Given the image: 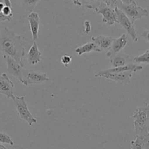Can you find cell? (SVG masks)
<instances>
[{"label":"cell","mask_w":149,"mask_h":149,"mask_svg":"<svg viewBox=\"0 0 149 149\" xmlns=\"http://www.w3.org/2000/svg\"><path fill=\"white\" fill-rule=\"evenodd\" d=\"M23 42V36L16 34L8 28H3L0 31V51L4 55L11 57L19 63L24 65L23 57L26 50Z\"/></svg>","instance_id":"cell-1"},{"label":"cell","mask_w":149,"mask_h":149,"mask_svg":"<svg viewBox=\"0 0 149 149\" xmlns=\"http://www.w3.org/2000/svg\"><path fill=\"white\" fill-rule=\"evenodd\" d=\"M77 5H83L88 9L95 10L97 14L102 15V22L109 26L118 23V17L114 9L108 7L103 1H72Z\"/></svg>","instance_id":"cell-2"},{"label":"cell","mask_w":149,"mask_h":149,"mask_svg":"<svg viewBox=\"0 0 149 149\" xmlns=\"http://www.w3.org/2000/svg\"><path fill=\"white\" fill-rule=\"evenodd\" d=\"M118 9L123 12L134 24L136 20L148 16V10L137 5L133 0H120Z\"/></svg>","instance_id":"cell-3"},{"label":"cell","mask_w":149,"mask_h":149,"mask_svg":"<svg viewBox=\"0 0 149 149\" xmlns=\"http://www.w3.org/2000/svg\"><path fill=\"white\" fill-rule=\"evenodd\" d=\"M12 100H13V103L15 106L18 116L20 119H23L25 122H27L29 126H32V125L37 122L36 118L29 111L27 103L23 96H20V97L14 96Z\"/></svg>","instance_id":"cell-4"},{"label":"cell","mask_w":149,"mask_h":149,"mask_svg":"<svg viewBox=\"0 0 149 149\" xmlns=\"http://www.w3.org/2000/svg\"><path fill=\"white\" fill-rule=\"evenodd\" d=\"M134 132L136 135H145L148 132L147 113L143 106L139 107L134 111L132 116Z\"/></svg>","instance_id":"cell-5"},{"label":"cell","mask_w":149,"mask_h":149,"mask_svg":"<svg viewBox=\"0 0 149 149\" xmlns=\"http://www.w3.org/2000/svg\"><path fill=\"white\" fill-rule=\"evenodd\" d=\"M51 81V79L45 73L38 72L34 70L23 68V83L24 85L42 84L43 82Z\"/></svg>","instance_id":"cell-6"},{"label":"cell","mask_w":149,"mask_h":149,"mask_svg":"<svg viewBox=\"0 0 149 149\" xmlns=\"http://www.w3.org/2000/svg\"><path fill=\"white\" fill-rule=\"evenodd\" d=\"M115 10L117 14V17H118V23L121 25L122 27L127 31L129 35L131 36V39L134 42H137L138 41V36H137V32L134 29V24L130 21L129 19L126 16V15L121 10L118 8H115Z\"/></svg>","instance_id":"cell-7"},{"label":"cell","mask_w":149,"mask_h":149,"mask_svg":"<svg viewBox=\"0 0 149 149\" xmlns=\"http://www.w3.org/2000/svg\"><path fill=\"white\" fill-rule=\"evenodd\" d=\"M3 58L7 63V72L23 83V70L24 68V65H21L13 58L7 55H3Z\"/></svg>","instance_id":"cell-8"},{"label":"cell","mask_w":149,"mask_h":149,"mask_svg":"<svg viewBox=\"0 0 149 149\" xmlns=\"http://www.w3.org/2000/svg\"><path fill=\"white\" fill-rule=\"evenodd\" d=\"M15 84L6 73H2L0 75V94L4 95L8 99H13L14 97L13 89Z\"/></svg>","instance_id":"cell-9"},{"label":"cell","mask_w":149,"mask_h":149,"mask_svg":"<svg viewBox=\"0 0 149 149\" xmlns=\"http://www.w3.org/2000/svg\"><path fill=\"white\" fill-rule=\"evenodd\" d=\"M133 73H134V71H132L121 73H112V74H105V75L101 76L100 78H105L108 79L112 80L118 84L124 85V84H130Z\"/></svg>","instance_id":"cell-10"},{"label":"cell","mask_w":149,"mask_h":149,"mask_svg":"<svg viewBox=\"0 0 149 149\" xmlns=\"http://www.w3.org/2000/svg\"><path fill=\"white\" fill-rule=\"evenodd\" d=\"M143 66L142 65H138L137 64L131 63L129 65H124V66H120L116 67V68H108L105 70H102V71H99L96 74H95V77H99L100 78L101 76L105 75V74H112V73H121V72H125V71H132L134 72H137V71H140L143 69Z\"/></svg>","instance_id":"cell-11"},{"label":"cell","mask_w":149,"mask_h":149,"mask_svg":"<svg viewBox=\"0 0 149 149\" xmlns=\"http://www.w3.org/2000/svg\"><path fill=\"white\" fill-rule=\"evenodd\" d=\"M127 42H128V39H127V36L125 33H123L121 36L116 38V39L114 38L110 49L106 52V55L108 58H110L112 55H115L122 52L124 48L127 45Z\"/></svg>","instance_id":"cell-12"},{"label":"cell","mask_w":149,"mask_h":149,"mask_svg":"<svg viewBox=\"0 0 149 149\" xmlns=\"http://www.w3.org/2000/svg\"><path fill=\"white\" fill-rule=\"evenodd\" d=\"M133 58L131 55L125 54L124 52H121L110 58V61L112 64V68L124 66L132 63Z\"/></svg>","instance_id":"cell-13"},{"label":"cell","mask_w":149,"mask_h":149,"mask_svg":"<svg viewBox=\"0 0 149 149\" xmlns=\"http://www.w3.org/2000/svg\"><path fill=\"white\" fill-rule=\"evenodd\" d=\"M27 19L32 32V39L34 42H36L38 39V33H39V15L37 13L31 12L28 15Z\"/></svg>","instance_id":"cell-14"},{"label":"cell","mask_w":149,"mask_h":149,"mask_svg":"<svg viewBox=\"0 0 149 149\" xmlns=\"http://www.w3.org/2000/svg\"><path fill=\"white\" fill-rule=\"evenodd\" d=\"M113 39L114 38L112 36H103V35H99L91 37L92 42L100 49L101 51H109Z\"/></svg>","instance_id":"cell-15"},{"label":"cell","mask_w":149,"mask_h":149,"mask_svg":"<svg viewBox=\"0 0 149 149\" xmlns=\"http://www.w3.org/2000/svg\"><path fill=\"white\" fill-rule=\"evenodd\" d=\"M42 60V52L38 48L37 43L34 42L33 45L29 49L27 55V61L31 65H36Z\"/></svg>","instance_id":"cell-16"},{"label":"cell","mask_w":149,"mask_h":149,"mask_svg":"<svg viewBox=\"0 0 149 149\" xmlns=\"http://www.w3.org/2000/svg\"><path fill=\"white\" fill-rule=\"evenodd\" d=\"M91 52H101L100 49L93 42H87V43L84 44L82 46L78 47L75 49V52L79 56Z\"/></svg>","instance_id":"cell-17"},{"label":"cell","mask_w":149,"mask_h":149,"mask_svg":"<svg viewBox=\"0 0 149 149\" xmlns=\"http://www.w3.org/2000/svg\"><path fill=\"white\" fill-rule=\"evenodd\" d=\"M133 61L137 64H149V49L142 55L134 57Z\"/></svg>","instance_id":"cell-18"},{"label":"cell","mask_w":149,"mask_h":149,"mask_svg":"<svg viewBox=\"0 0 149 149\" xmlns=\"http://www.w3.org/2000/svg\"><path fill=\"white\" fill-rule=\"evenodd\" d=\"M144 138L143 135H136V138L131 141V149H143Z\"/></svg>","instance_id":"cell-19"},{"label":"cell","mask_w":149,"mask_h":149,"mask_svg":"<svg viewBox=\"0 0 149 149\" xmlns=\"http://www.w3.org/2000/svg\"><path fill=\"white\" fill-rule=\"evenodd\" d=\"M2 14L4 15L5 17H9V18L13 19V8H12V4L10 1L9 0H5V6L2 10Z\"/></svg>","instance_id":"cell-20"},{"label":"cell","mask_w":149,"mask_h":149,"mask_svg":"<svg viewBox=\"0 0 149 149\" xmlns=\"http://www.w3.org/2000/svg\"><path fill=\"white\" fill-rule=\"evenodd\" d=\"M0 143L8 144L12 146H14V142L12 138L7 134L4 133V132H0Z\"/></svg>","instance_id":"cell-21"},{"label":"cell","mask_w":149,"mask_h":149,"mask_svg":"<svg viewBox=\"0 0 149 149\" xmlns=\"http://www.w3.org/2000/svg\"><path fill=\"white\" fill-rule=\"evenodd\" d=\"M23 1V5L25 7H27L26 10H28V7H30V10H32L33 8H34V7L36 6V4H37L39 1Z\"/></svg>","instance_id":"cell-22"},{"label":"cell","mask_w":149,"mask_h":149,"mask_svg":"<svg viewBox=\"0 0 149 149\" xmlns=\"http://www.w3.org/2000/svg\"><path fill=\"white\" fill-rule=\"evenodd\" d=\"M61 61L62 63V64H64L65 66H67L68 65H70L72 62V57L70 55H63L61 58Z\"/></svg>","instance_id":"cell-23"},{"label":"cell","mask_w":149,"mask_h":149,"mask_svg":"<svg viewBox=\"0 0 149 149\" xmlns=\"http://www.w3.org/2000/svg\"><path fill=\"white\" fill-rule=\"evenodd\" d=\"M84 32L86 34H89L91 31V25L90 22L89 20H86L84 22Z\"/></svg>","instance_id":"cell-24"},{"label":"cell","mask_w":149,"mask_h":149,"mask_svg":"<svg viewBox=\"0 0 149 149\" xmlns=\"http://www.w3.org/2000/svg\"><path fill=\"white\" fill-rule=\"evenodd\" d=\"M144 138V146H143V149H149V133L145 134L143 135Z\"/></svg>","instance_id":"cell-25"},{"label":"cell","mask_w":149,"mask_h":149,"mask_svg":"<svg viewBox=\"0 0 149 149\" xmlns=\"http://www.w3.org/2000/svg\"><path fill=\"white\" fill-rule=\"evenodd\" d=\"M144 108L145 111L146 113H147V118H148V132H149V103L148 104H145L143 106Z\"/></svg>","instance_id":"cell-26"},{"label":"cell","mask_w":149,"mask_h":149,"mask_svg":"<svg viewBox=\"0 0 149 149\" xmlns=\"http://www.w3.org/2000/svg\"><path fill=\"white\" fill-rule=\"evenodd\" d=\"M141 36L147 41L148 42H149V29L148 30H145L144 31L142 32Z\"/></svg>","instance_id":"cell-27"},{"label":"cell","mask_w":149,"mask_h":149,"mask_svg":"<svg viewBox=\"0 0 149 149\" xmlns=\"http://www.w3.org/2000/svg\"><path fill=\"white\" fill-rule=\"evenodd\" d=\"M12 19L9 18V17H5L4 15L2 14V13H0V21L4 22V21H11Z\"/></svg>","instance_id":"cell-28"},{"label":"cell","mask_w":149,"mask_h":149,"mask_svg":"<svg viewBox=\"0 0 149 149\" xmlns=\"http://www.w3.org/2000/svg\"><path fill=\"white\" fill-rule=\"evenodd\" d=\"M0 149H7V148H6V147H4L3 145H1V143H0Z\"/></svg>","instance_id":"cell-29"}]
</instances>
